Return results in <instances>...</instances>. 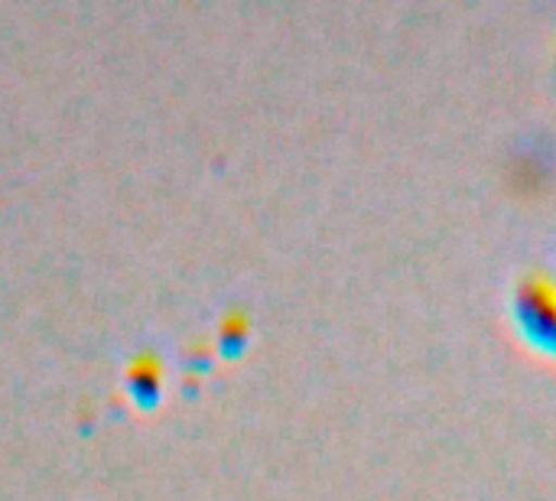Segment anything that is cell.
Wrapping results in <instances>:
<instances>
[{
    "mask_svg": "<svg viewBox=\"0 0 556 501\" xmlns=\"http://www.w3.org/2000/svg\"><path fill=\"white\" fill-rule=\"evenodd\" d=\"M511 310L521 336L556 355V277L551 271H525L511 293Z\"/></svg>",
    "mask_w": 556,
    "mask_h": 501,
    "instance_id": "1",
    "label": "cell"
}]
</instances>
